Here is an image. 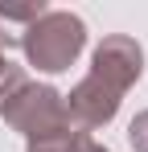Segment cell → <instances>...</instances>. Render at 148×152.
Segmentation results:
<instances>
[{"label": "cell", "mask_w": 148, "mask_h": 152, "mask_svg": "<svg viewBox=\"0 0 148 152\" xmlns=\"http://www.w3.org/2000/svg\"><path fill=\"white\" fill-rule=\"evenodd\" d=\"M140 74H144L140 41L127 37V33H107L91 53V70L78 78V86L70 95H62L66 111H70V124L78 132H86V136L107 127L115 119L123 95L140 82Z\"/></svg>", "instance_id": "obj_1"}, {"label": "cell", "mask_w": 148, "mask_h": 152, "mask_svg": "<svg viewBox=\"0 0 148 152\" xmlns=\"http://www.w3.org/2000/svg\"><path fill=\"white\" fill-rule=\"evenodd\" d=\"M17 45L25 50L29 66H37L41 74H62L86 50V25L70 8H45L33 25L21 29Z\"/></svg>", "instance_id": "obj_2"}, {"label": "cell", "mask_w": 148, "mask_h": 152, "mask_svg": "<svg viewBox=\"0 0 148 152\" xmlns=\"http://www.w3.org/2000/svg\"><path fill=\"white\" fill-rule=\"evenodd\" d=\"M0 119L21 132L29 144H41V140H53V136H66V132H78L70 124V111H66V99L45 86V82H25L12 99L0 107Z\"/></svg>", "instance_id": "obj_3"}, {"label": "cell", "mask_w": 148, "mask_h": 152, "mask_svg": "<svg viewBox=\"0 0 148 152\" xmlns=\"http://www.w3.org/2000/svg\"><path fill=\"white\" fill-rule=\"evenodd\" d=\"M25 152H111V148H103L86 132H66V136H53V140H41V144H25Z\"/></svg>", "instance_id": "obj_4"}, {"label": "cell", "mask_w": 148, "mask_h": 152, "mask_svg": "<svg viewBox=\"0 0 148 152\" xmlns=\"http://www.w3.org/2000/svg\"><path fill=\"white\" fill-rule=\"evenodd\" d=\"M41 12H45V4H41V0H33V4H4V0H0V29L21 33V29L33 25Z\"/></svg>", "instance_id": "obj_5"}, {"label": "cell", "mask_w": 148, "mask_h": 152, "mask_svg": "<svg viewBox=\"0 0 148 152\" xmlns=\"http://www.w3.org/2000/svg\"><path fill=\"white\" fill-rule=\"evenodd\" d=\"M127 144L136 152H148V111H140V115L127 124Z\"/></svg>", "instance_id": "obj_6"}, {"label": "cell", "mask_w": 148, "mask_h": 152, "mask_svg": "<svg viewBox=\"0 0 148 152\" xmlns=\"http://www.w3.org/2000/svg\"><path fill=\"white\" fill-rule=\"evenodd\" d=\"M8 70H12V58H8V53H4V50H0V78H4V74H8Z\"/></svg>", "instance_id": "obj_7"}]
</instances>
